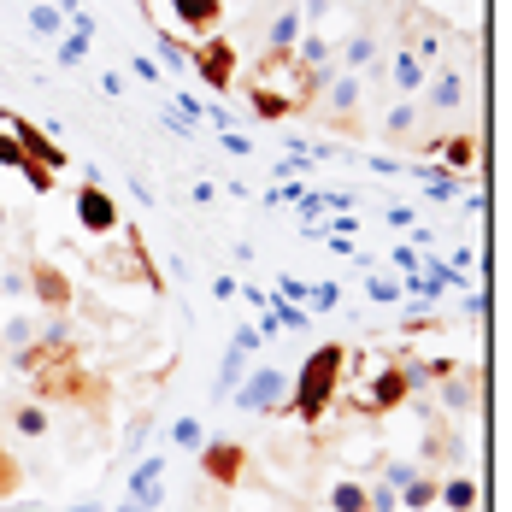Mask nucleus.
<instances>
[{
    "mask_svg": "<svg viewBox=\"0 0 512 512\" xmlns=\"http://www.w3.org/2000/svg\"><path fill=\"white\" fill-rule=\"evenodd\" d=\"M24 289L42 301L48 312H65L71 307V283H65V271L59 265H48V259H30V277H24Z\"/></svg>",
    "mask_w": 512,
    "mask_h": 512,
    "instance_id": "6e6552de",
    "label": "nucleus"
},
{
    "mask_svg": "<svg viewBox=\"0 0 512 512\" xmlns=\"http://www.w3.org/2000/svg\"><path fill=\"white\" fill-rule=\"evenodd\" d=\"M254 112H259V118H289L295 106L283 101V95H271V89H254Z\"/></svg>",
    "mask_w": 512,
    "mask_h": 512,
    "instance_id": "5701e85b",
    "label": "nucleus"
},
{
    "mask_svg": "<svg viewBox=\"0 0 512 512\" xmlns=\"http://www.w3.org/2000/svg\"><path fill=\"white\" fill-rule=\"evenodd\" d=\"M18 177H24L36 195H48V189H53V171H48V165H36V159H24V165H18Z\"/></svg>",
    "mask_w": 512,
    "mask_h": 512,
    "instance_id": "b1692460",
    "label": "nucleus"
},
{
    "mask_svg": "<svg viewBox=\"0 0 512 512\" xmlns=\"http://www.w3.org/2000/svg\"><path fill=\"white\" fill-rule=\"evenodd\" d=\"M195 454H201V477H206V483H218V489H236V483L248 477V465H254V460H248V448H242V442H230V436L201 442Z\"/></svg>",
    "mask_w": 512,
    "mask_h": 512,
    "instance_id": "f03ea898",
    "label": "nucleus"
},
{
    "mask_svg": "<svg viewBox=\"0 0 512 512\" xmlns=\"http://www.w3.org/2000/svg\"><path fill=\"white\" fill-rule=\"evenodd\" d=\"M283 401H289V371H254L248 383H236V407L242 412L283 418Z\"/></svg>",
    "mask_w": 512,
    "mask_h": 512,
    "instance_id": "20e7f679",
    "label": "nucleus"
},
{
    "mask_svg": "<svg viewBox=\"0 0 512 512\" xmlns=\"http://www.w3.org/2000/svg\"><path fill=\"white\" fill-rule=\"evenodd\" d=\"M30 24H36L42 36H59V12H53V6H36V18H30Z\"/></svg>",
    "mask_w": 512,
    "mask_h": 512,
    "instance_id": "bb28decb",
    "label": "nucleus"
},
{
    "mask_svg": "<svg viewBox=\"0 0 512 512\" xmlns=\"http://www.w3.org/2000/svg\"><path fill=\"white\" fill-rule=\"evenodd\" d=\"M12 136H18V148H24V159H36V165H48L53 177L65 171V148H53V142L42 136V130H36V124H24V118H18V124H12Z\"/></svg>",
    "mask_w": 512,
    "mask_h": 512,
    "instance_id": "ddd939ff",
    "label": "nucleus"
},
{
    "mask_svg": "<svg viewBox=\"0 0 512 512\" xmlns=\"http://www.w3.org/2000/svg\"><path fill=\"white\" fill-rule=\"evenodd\" d=\"M171 12L183 18L189 36H218V24H224V0H171Z\"/></svg>",
    "mask_w": 512,
    "mask_h": 512,
    "instance_id": "f8f14e48",
    "label": "nucleus"
},
{
    "mask_svg": "<svg viewBox=\"0 0 512 512\" xmlns=\"http://www.w3.org/2000/svg\"><path fill=\"white\" fill-rule=\"evenodd\" d=\"M442 501L454 512H471L477 507V477H448V483H442Z\"/></svg>",
    "mask_w": 512,
    "mask_h": 512,
    "instance_id": "6ab92c4d",
    "label": "nucleus"
},
{
    "mask_svg": "<svg viewBox=\"0 0 512 512\" xmlns=\"http://www.w3.org/2000/svg\"><path fill=\"white\" fill-rule=\"evenodd\" d=\"M371 59H377V36H371V24H365V30H354V36L342 42V71H365Z\"/></svg>",
    "mask_w": 512,
    "mask_h": 512,
    "instance_id": "f3484780",
    "label": "nucleus"
},
{
    "mask_svg": "<svg viewBox=\"0 0 512 512\" xmlns=\"http://www.w3.org/2000/svg\"><path fill=\"white\" fill-rule=\"evenodd\" d=\"M418 95H424V106L442 118V112L465 106V77H460V71H436V77H424V89H418Z\"/></svg>",
    "mask_w": 512,
    "mask_h": 512,
    "instance_id": "9b49d317",
    "label": "nucleus"
},
{
    "mask_svg": "<svg viewBox=\"0 0 512 512\" xmlns=\"http://www.w3.org/2000/svg\"><path fill=\"white\" fill-rule=\"evenodd\" d=\"M324 124L330 130H348V136H359V101H365V83H359L354 71H336L330 83H324Z\"/></svg>",
    "mask_w": 512,
    "mask_h": 512,
    "instance_id": "7ed1b4c3",
    "label": "nucleus"
},
{
    "mask_svg": "<svg viewBox=\"0 0 512 512\" xmlns=\"http://www.w3.org/2000/svg\"><path fill=\"white\" fill-rule=\"evenodd\" d=\"M342 377H348V348H342V342H324V348H312V359L301 365V377L289 383L283 418H301V424H324V412H330V401H336Z\"/></svg>",
    "mask_w": 512,
    "mask_h": 512,
    "instance_id": "f257e3e1",
    "label": "nucleus"
},
{
    "mask_svg": "<svg viewBox=\"0 0 512 512\" xmlns=\"http://www.w3.org/2000/svg\"><path fill=\"white\" fill-rule=\"evenodd\" d=\"M277 6H283V12H289V6H301V0H277Z\"/></svg>",
    "mask_w": 512,
    "mask_h": 512,
    "instance_id": "c85d7f7f",
    "label": "nucleus"
},
{
    "mask_svg": "<svg viewBox=\"0 0 512 512\" xmlns=\"http://www.w3.org/2000/svg\"><path fill=\"white\" fill-rule=\"evenodd\" d=\"M171 442H177V448H201V424H195V418H177Z\"/></svg>",
    "mask_w": 512,
    "mask_h": 512,
    "instance_id": "a878e982",
    "label": "nucleus"
},
{
    "mask_svg": "<svg viewBox=\"0 0 512 512\" xmlns=\"http://www.w3.org/2000/svg\"><path fill=\"white\" fill-rule=\"evenodd\" d=\"M407 395H412V365H395V359H389V365L377 371V383H371L365 395H354V407L377 418V412H395Z\"/></svg>",
    "mask_w": 512,
    "mask_h": 512,
    "instance_id": "39448f33",
    "label": "nucleus"
},
{
    "mask_svg": "<svg viewBox=\"0 0 512 512\" xmlns=\"http://www.w3.org/2000/svg\"><path fill=\"white\" fill-rule=\"evenodd\" d=\"M6 418H12L18 436H48V407H42V401H12Z\"/></svg>",
    "mask_w": 512,
    "mask_h": 512,
    "instance_id": "2eb2a0df",
    "label": "nucleus"
},
{
    "mask_svg": "<svg viewBox=\"0 0 512 512\" xmlns=\"http://www.w3.org/2000/svg\"><path fill=\"white\" fill-rule=\"evenodd\" d=\"M77 224H83L89 236H112V230H118V206H112V195H106L101 183H83V189H77Z\"/></svg>",
    "mask_w": 512,
    "mask_h": 512,
    "instance_id": "0eeeda50",
    "label": "nucleus"
},
{
    "mask_svg": "<svg viewBox=\"0 0 512 512\" xmlns=\"http://www.w3.org/2000/svg\"><path fill=\"white\" fill-rule=\"evenodd\" d=\"M195 71L206 77V89H230L236 83V48L224 36H206L201 48H195Z\"/></svg>",
    "mask_w": 512,
    "mask_h": 512,
    "instance_id": "423d86ee",
    "label": "nucleus"
},
{
    "mask_svg": "<svg viewBox=\"0 0 512 512\" xmlns=\"http://www.w3.org/2000/svg\"><path fill=\"white\" fill-rule=\"evenodd\" d=\"M383 71H389V83H395V101H412L418 89H424V77H430V65H418L407 48H395L383 59Z\"/></svg>",
    "mask_w": 512,
    "mask_h": 512,
    "instance_id": "9d476101",
    "label": "nucleus"
},
{
    "mask_svg": "<svg viewBox=\"0 0 512 512\" xmlns=\"http://www.w3.org/2000/svg\"><path fill=\"white\" fill-rule=\"evenodd\" d=\"M330 507L336 512H365V489H359V483H336V489H330Z\"/></svg>",
    "mask_w": 512,
    "mask_h": 512,
    "instance_id": "412c9836",
    "label": "nucleus"
},
{
    "mask_svg": "<svg viewBox=\"0 0 512 512\" xmlns=\"http://www.w3.org/2000/svg\"><path fill=\"white\" fill-rule=\"evenodd\" d=\"M254 354V330H242L236 342H230V354H224V371H218V395H236V383H242V365Z\"/></svg>",
    "mask_w": 512,
    "mask_h": 512,
    "instance_id": "4468645a",
    "label": "nucleus"
},
{
    "mask_svg": "<svg viewBox=\"0 0 512 512\" xmlns=\"http://www.w3.org/2000/svg\"><path fill=\"white\" fill-rule=\"evenodd\" d=\"M159 495H165V465H159V454H154V460H142L136 471H130V495H124V501H130L136 512H154Z\"/></svg>",
    "mask_w": 512,
    "mask_h": 512,
    "instance_id": "1a4fd4ad",
    "label": "nucleus"
},
{
    "mask_svg": "<svg viewBox=\"0 0 512 512\" xmlns=\"http://www.w3.org/2000/svg\"><path fill=\"white\" fill-rule=\"evenodd\" d=\"M18 483H24V465L0 448V501H6V495H18Z\"/></svg>",
    "mask_w": 512,
    "mask_h": 512,
    "instance_id": "4be33fe9",
    "label": "nucleus"
},
{
    "mask_svg": "<svg viewBox=\"0 0 512 512\" xmlns=\"http://www.w3.org/2000/svg\"><path fill=\"white\" fill-rule=\"evenodd\" d=\"M412 130H418V106H412V101H395V106H389V118H383V136L407 148Z\"/></svg>",
    "mask_w": 512,
    "mask_h": 512,
    "instance_id": "a211bd4d",
    "label": "nucleus"
},
{
    "mask_svg": "<svg viewBox=\"0 0 512 512\" xmlns=\"http://www.w3.org/2000/svg\"><path fill=\"white\" fill-rule=\"evenodd\" d=\"M71 512H101V507H95V501H83V507H71Z\"/></svg>",
    "mask_w": 512,
    "mask_h": 512,
    "instance_id": "cd10ccee",
    "label": "nucleus"
},
{
    "mask_svg": "<svg viewBox=\"0 0 512 512\" xmlns=\"http://www.w3.org/2000/svg\"><path fill=\"white\" fill-rule=\"evenodd\" d=\"M0 165H6V171H18V165H24V148H18V136H12V130H0Z\"/></svg>",
    "mask_w": 512,
    "mask_h": 512,
    "instance_id": "393cba45",
    "label": "nucleus"
},
{
    "mask_svg": "<svg viewBox=\"0 0 512 512\" xmlns=\"http://www.w3.org/2000/svg\"><path fill=\"white\" fill-rule=\"evenodd\" d=\"M0 371H6V348H0Z\"/></svg>",
    "mask_w": 512,
    "mask_h": 512,
    "instance_id": "c756f323",
    "label": "nucleus"
},
{
    "mask_svg": "<svg viewBox=\"0 0 512 512\" xmlns=\"http://www.w3.org/2000/svg\"><path fill=\"white\" fill-rule=\"evenodd\" d=\"M436 154H448V165H471V159H477V136L465 130V136H454V142H442Z\"/></svg>",
    "mask_w": 512,
    "mask_h": 512,
    "instance_id": "aec40b11",
    "label": "nucleus"
},
{
    "mask_svg": "<svg viewBox=\"0 0 512 512\" xmlns=\"http://www.w3.org/2000/svg\"><path fill=\"white\" fill-rule=\"evenodd\" d=\"M442 501V477H430V471H418L407 489H401V507L407 512H424V507H436Z\"/></svg>",
    "mask_w": 512,
    "mask_h": 512,
    "instance_id": "dca6fc26",
    "label": "nucleus"
}]
</instances>
